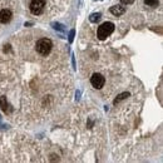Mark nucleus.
Listing matches in <instances>:
<instances>
[{
    "label": "nucleus",
    "mask_w": 163,
    "mask_h": 163,
    "mask_svg": "<svg viewBox=\"0 0 163 163\" xmlns=\"http://www.w3.org/2000/svg\"><path fill=\"white\" fill-rule=\"evenodd\" d=\"M113 32H114V24L111 23V21H105L98 28L97 35H98V38L100 40H104L107 37H109Z\"/></svg>",
    "instance_id": "obj_1"
},
{
    "label": "nucleus",
    "mask_w": 163,
    "mask_h": 163,
    "mask_svg": "<svg viewBox=\"0 0 163 163\" xmlns=\"http://www.w3.org/2000/svg\"><path fill=\"white\" fill-rule=\"evenodd\" d=\"M104 83H105V79H104V77L99 74V73H94L92 75V78H90V84L95 88V89H100V88H103L104 86Z\"/></svg>",
    "instance_id": "obj_4"
},
{
    "label": "nucleus",
    "mask_w": 163,
    "mask_h": 163,
    "mask_svg": "<svg viewBox=\"0 0 163 163\" xmlns=\"http://www.w3.org/2000/svg\"><path fill=\"white\" fill-rule=\"evenodd\" d=\"M100 13H93V14H90V16H89V20H90V23H97L99 19H100Z\"/></svg>",
    "instance_id": "obj_9"
},
{
    "label": "nucleus",
    "mask_w": 163,
    "mask_h": 163,
    "mask_svg": "<svg viewBox=\"0 0 163 163\" xmlns=\"http://www.w3.org/2000/svg\"><path fill=\"white\" fill-rule=\"evenodd\" d=\"M128 97H129V93H128V92L120 93V94H119V95L117 97V98H116V99H114V102H113V103H114V104H118V103H119V102H122V100L127 99V98H128Z\"/></svg>",
    "instance_id": "obj_8"
},
{
    "label": "nucleus",
    "mask_w": 163,
    "mask_h": 163,
    "mask_svg": "<svg viewBox=\"0 0 163 163\" xmlns=\"http://www.w3.org/2000/svg\"><path fill=\"white\" fill-rule=\"evenodd\" d=\"M144 4L146 5H149V7H153V8H156V7H158V0H144Z\"/></svg>",
    "instance_id": "obj_10"
},
{
    "label": "nucleus",
    "mask_w": 163,
    "mask_h": 163,
    "mask_svg": "<svg viewBox=\"0 0 163 163\" xmlns=\"http://www.w3.org/2000/svg\"><path fill=\"white\" fill-rule=\"evenodd\" d=\"M72 62H73V68L75 69L77 67H75V59H74V57H73V58H72Z\"/></svg>",
    "instance_id": "obj_14"
},
{
    "label": "nucleus",
    "mask_w": 163,
    "mask_h": 163,
    "mask_svg": "<svg viewBox=\"0 0 163 163\" xmlns=\"http://www.w3.org/2000/svg\"><path fill=\"white\" fill-rule=\"evenodd\" d=\"M52 40L48 39V38H43L37 41V45H35V48H37V52L39 54H41V55H46V54H49L50 50H52Z\"/></svg>",
    "instance_id": "obj_2"
},
{
    "label": "nucleus",
    "mask_w": 163,
    "mask_h": 163,
    "mask_svg": "<svg viewBox=\"0 0 163 163\" xmlns=\"http://www.w3.org/2000/svg\"><path fill=\"white\" fill-rule=\"evenodd\" d=\"M74 34H75V30L72 29L70 33H69V43H73V40H74Z\"/></svg>",
    "instance_id": "obj_12"
},
{
    "label": "nucleus",
    "mask_w": 163,
    "mask_h": 163,
    "mask_svg": "<svg viewBox=\"0 0 163 163\" xmlns=\"http://www.w3.org/2000/svg\"><path fill=\"white\" fill-rule=\"evenodd\" d=\"M111 13L114 15V16H120L122 14H124L125 13V8L124 7H122V5H114V7H112L111 8Z\"/></svg>",
    "instance_id": "obj_6"
},
{
    "label": "nucleus",
    "mask_w": 163,
    "mask_h": 163,
    "mask_svg": "<svg viewBox=\"0 0 163 163\" xmlns=\"http://www.w3.org/2000/svg\"><path fill=\"white\" fill-rule=\"evenodd\" d=\"M122 1V4H125V5H129V4H132L134 1V0H120Z\"/></svg>",
    "instance_id": "obj_13"
},
{
    "label": "nucleus",
    "mask_w": 163,
    "mask_h": 163,
    "mask_svg": "<svg viewBox=\"0 0 163 163\" xmlns=\"http://www.w3.org/2000/svg\"><path fill=\"white\" fill-rule=\"evenodd\" d=\"M52 25H53L54 29H55V30H59V32H64V30H65L64 27L62 25V24H59V23H53Z\"/></svg>",
    "instance_id": "obj_11"
},
{
    "label": "nucleus",
    "mask_w": 163,
    "mask_h": 163,
    "mask_svg": "<svg viewBox=\"0 0 163 163\" xmlns=\"http://www.w3.org/2000/svg\"><path fill=\"white\" fill-rule=\"evenodd\" d=\"M11 16H13V14H11V11L8 10V9H4L0 11V23L3 24H7L11 20Z\"/></svg>",
    "instance_id": "obj_5"
},
{
    "label": "nucleus",
    "mask_w": 163,
    "mask_h": 163,
    "mask_svg": "<svg viewBox=\"0 0 163 163\" xmlns=\"http://www.w3.org/2000/svg\"><path fill=\"white\" fill-rule=\"evenodd\" d=\"M0 107H1V109L4 112H10L8 100H7V97H1V98H0Z\"/></svg>",
    "instance_id": "obj_7"
},
{
    "label": "nucleus",
    "mask_w": 163,
    "mask_h": 163,
    "mask_svg": "<svg viewBox=\"0 0 163 163\" xmlns=\"http://www.w3.org/2000/svg\"><path fill=\"white\" fill-rule=\"evenodd\" d=\"M44 7H45V0H32L30 1V11L32 14L34 15H40L43 13L44 10Z\"/></svg>",
    "instance_id": "obj_3"
}]
</instances>
